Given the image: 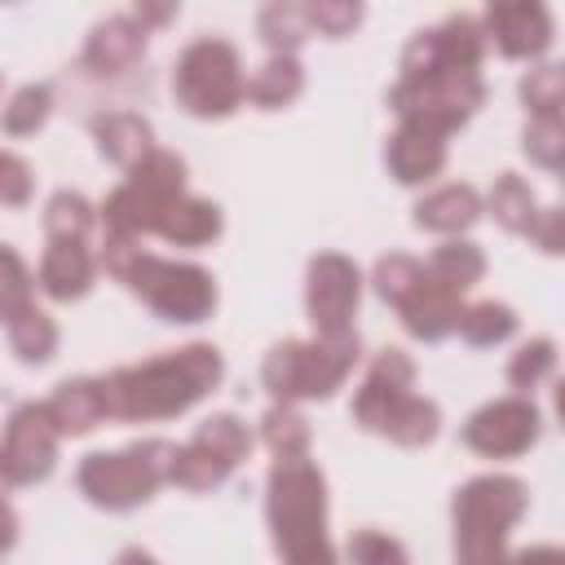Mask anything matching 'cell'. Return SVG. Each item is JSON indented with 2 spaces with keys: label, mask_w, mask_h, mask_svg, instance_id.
<instances>
[{
  "label": "cell",
  "mask_w": 565,
  "mask_h": 565,
  "mask_svg": "<svg viewBox=\"0 0 565 565\" xmlns=\"http://www.w3.org/2000/svg\"><path fill=\"white\" fill-rule=\"evenodd\" d=\"M221 353L212 344H185L177 353L119 366L102 375L106 419H172L221 384Z\"/></svg>",
  "instance_id": "cell-1"
},
{
  "label": "cell",
  "mask_w": 565,
  "mask_h": 565,
  "mask_svg": "<svg viewBox=\"0 0 565 565\" xmlns=\"http://www.w3.org/2000/svg\"><path fill=\"white\" fill-rule=\"evenodd\" d=\"M269 530L287 565H335L327 543V481L309 455H278L265 494Z\"/></svg>",
  "instance_id": "cell-2"
},
{
  "label": "cell",
  "mask_w": 565,
  "mask_h": 565,
  "mask_svg": "<svg viewBox=\"0 0 565 565\" xmlns=\"http://www.w3.org/2000/svg\"><path fill=\"white\" fill-rule=\"evenodd\" d=\"M102 260L119 282H128V291H137L168 322H199L216 305V282L207 269L150 256V252H141L137 238H106Z\"/></svg>",
  "instance_id": "cell-3"
},
{
  "label": "cell",
  "mask_w": 565,
  "mask_h": 565,
  "mask_svg": "<svg viewBox=\"0 0 565 565\" xmlns=\"http://www.w3.org/2000/svg\"><path fill=\"white\" fill-rule=\"evenodd\" d=\"M415 362L402 349H380L371 358V371L362 388L353 393V419L380 437H393L397 446H428L437 437L441 411L428 397L411 393Z\"/></svg>",
  "instance_id": "cell-4"
},
{
  "label": "cell",
  "mask_w": 565,
  "mask_h": 565,
  "mask_svg": "<svg viewBox=\"0 0 565 565\" xmlns=\"http://www.w3.org/2000/svg\"><path fill=\"white\" fill-rule=\"evenodd\" d=\"M525 512V486L490 472L455 490V547L459 565H503V539Z\"/></svg>",
  "instance_id": "cell-5"
},
{
  "label": "cell",
  "mask_w": 565,
  "mask_h": 565,
  "mask_svg": "<svg viewBox=\"0 0 565 565\" xmlns=\"http://www.w3.org/2000/svg\"><path fill=\"white\" fill-rule=\"evenodd\" d=\"M353 362H358V331L335 335V340H322V335L282 340L269 349L260 380L278 406H291L305 397H331L344 384V375L353 371Z\"/></svg>",
  "instance_id": "cell-6"
},
{
  "label": "cell",
  "mask_w": 565,
  "mask_h": 565,
  "mask_svg": "<svg viewBox=\"0 0 565 565\" xmlns=\"http://www.w3.org/2000/svg\"><path fill=\"white\" fill-rule=\"evenodd\" d=\"M172 455L177 446L163 441V437H150V441H132L124 450H97L79 463V490L97 503V508H110V512H128L137 503H146L172 472Z\"/></svg>",
  "instance_id": "cell-7"
},
{
  "label": "cell",
  "mask_w": 565,
  "mask_h": 565,
  "mask_svg": "<svg viewBox=\"0 0 565 565\" xmlns=\"http://www.w3.org/2000/svg\"><path fill=\"white\" fill-rule=\"evenodd\" d=\"M185 194V163L172 150H150L137 168H128V181L102 203L106 238H141L154 234L163 212Z\"/></svg>",
  "instance_id": "cell-8"
},
{
  "label": "cell",
  "mask_w": 565,
  "mask_h": 565,
  "mask_svg": "<svg viewBox=\"0 0 565 565\" xmlns=\"http://www.w3.org/2000/svg\"><path fill=\"white\" fill-rule=\"evenodd\" d=\"M243 62L230 40L203 35L172 66V97L199 119H225L243 102Z\"/></svg>",
  "instance_id": "cell-9"
},
{
  "label": "cell",
  "mask_w": 565,
  "mask_h": 565,
  "mask_svg": "<svg viewBox=\"0 0 565 565\" xmlns=\"http://www.w3.org/2000/svg\"><path fill=\"white\" fill-rule=\"evenodd\" d=\"M481 102H486L481 71H428L415 79H397V88L388 93L393 115L406 128H424L433 137L455 132Z\"/></svg>",
  "instance_id": "cell-10"
},
{
  "label": "cell",
  "mask_w": 565,
  "mask_h": 565,
  "mask_svg": "<svg viewBox=\"0 0 565 565\" xmlns=\"http://www.w3.org/2000/svg\"><path fill=\"white\" fill-rule=\"evenodd\" d=\"M247 450H252V433L243 428V419L212 415L194 428V437L185 446H177L168 481L181 490H212L247 459Z\"/></svg>",
  "instance_id": "cell-11"
},
{
  "label": "cell",
  "mask_w": 565,
  "mask_h": 565,
  "mask_svg": "<svg viewBox=\"0 0 565 565\" xmlns=\"http://www.w3.org/2000/svg\"><path fill=\"white\" fill-rule=\"evenodd\" d=\"M362 296V274L349 256L340 252H322L309 260V282H305V305H309V322L322 340L349 335L353 331V309Z\"/></svg>",
  "instance_id": "cell-12"
},
{
  "label": "cell",
  "mask_w": 565,
  "mask_h": 565,
  "mask_svg": "<svg viewBox=\"0 0 565 565\" xmlns=\"http://www.w3.org/2000/svg\"><path fill=\"white\" fill-rule=\"evenodd\" d=\"M486 53V31L477 18L455 13L433 31H419L402 53V79L428 75V71H477Z\"/></svg>",
  "instance_id": "cell-13"
},
{
  "label": "cell",
  "mask_w": 565,
  "mask_h": 565,
  "mask_svg": "<svg viewBox=\"0 0 565 565\" xmlns=\"http://www.w3.org/2000/svg\"><path fill=\"white\" fill-rule=\"evenodd\" d=\"M57 428L44 411V402H26L13 411L9 419V433L0 441V472L9 486H31V481H44L53 472V459H57Z\"/></svg>",
  "instance_id": "cell-14"
},
{
  "label": "cell",
  "mask_w": 565,
  "mask_h": 565,
  "mask_svg": "<svg viewBox=\"0 0 565 565\" xmlns=\"http://www.w3.org/2000/svg\"><path fill=\"white\" fill-rule=\"evenodd\" d=\"M539 406L530 397H499L490 406H481L468 424H463V441L477 450V455H490V459H512V455H525L534 441H539Z\"/></svg>",
  "instance_id": "cell-15"
},
{
  "label": "cell",
  "mask_w": 565,
  "mask_h": 565,
  "mask_svg": "<svg viewBox=\"0 0 565 565\" xmlns=\"http://www.w3.org/2000/svg\"><path fill=\"white\" fill-rule=\"evenodd\" d=\"M490 40L508 53V57H539L552 44V13L534 0H512V4H490L486 9V26Z\"/></svg>",
  "instance_id": "cell-16"
},
{
  "label": "cell",
  "mask_w": 565,
  "mask_h": 565,
  "mask_svg": "<svg viewBox=\"0 0 565 565\" xmlns=\"http://www.w3.org/2000/svg\"><path fill=\"white\" fill-rule=\"evenodd\" d=\"M141 53H146V31H141V22H137L132 13H115V18H106V22L93 26V35H88V44H84V66H88L93 75H119V71H128Z\"/></svg>",
  "instance_id": "cell-17"
},
{
  "label": "cell",
  "mask_w": 565,
  "mask_h": 565,
  "mask_svg": "<svg viewBox=\"0 0 565 565\" xmlns=\"http://www.w3.org/2000/svg\"><path fill=\"white\" fill-rule=\"evenodd\" d=\"M384 163L402 185H419L433 181L446 168V137H433L424 128H397L384 146Z\"/></svg>",
  "instance_id": "cell-18"
},
{
  "label": "cell",
  "mask_w": 565,
  "mask_h": 565,
  "mask_svg": "<svg viewBox=\"0 0 565 565\" xmlns=\"http://www.w3.org/2000/svg\"><path fill=\"white\" fill-rule=\"evenodd\" d=\"M40 287L53 300H79L93 287V252L75 238H49V252L40 260Z\"/></svg>",
  "instance_id": "cell-19"
},
{
  "label": "cell",
  "mask_w": 565,
  "mask_h": 565,
  "mask_svg": "<svg viewBox=\"0 0 565 565\" xmlns=\"http://www.w3.org/2000/svg\"><path fill=\"white\" fill-rule=\"evenodd\" d=\"M53 428L62 437H79L93 433L106 419V397H102V380H66L57 384V393L44 402Z\"/></svg>",
  "instance_id": "cell-20"
},
{
  "label": "cell",
  "mask_w": 565,
  "mask_h": 565,
  "mask_svg": "<svg viewBox=\"0 0 565 565\" xmlns=\"http://www.w3.org/2000/svg\"><path fill=\"white\" fill-rule=\"evenodd\" d=\"M93 137H97V150L119 168H137L154 150V128L132 110L97 115L93 119Z\"/></svg>",
  "instance_id": "cell-21"
},
{
  "label": "cell",
  "mask_w": 565,
  "mask_h": 565,
  "mask_svg": "<svg viewBox=\"0 0 565 565\" xmlns=\"http://www.w3.org/2000/svg\"><path fill=\"white\" fill-rule=\"evenodd\" d=\"M397 313H402V322H406V331H411L415 340H441V335H450V331L459 327L463 305H459V296L441 291V287L424 274V287H419Z\"/></svg>",
  "instance_id": "cell-22"
},
{
  "label": "cell",
  "mask_w": 565,
  "mask_h": 565,
  "mask_svg": "<svg viewBox=\"0 0 565 565\" xmlns=\"http://www.w3.org/2000/svg\"><path fill=\"white\" fill-rule=\"evenodd\" d=\"M481 216V199L472 185H441L415 203V225L437 234H459Z\"/></svg>",
  "instance_id": "cell-23"
},
{
  "label": "cell",
  "mask_w": 565,
  "mask_h": 565,
  "mask_svg": "<svg viewBox=\"0 0 565 565\" xmlns=\"http://www.w3.org/2000/svg\"><path fill=\"white\" fill-rule=\"evenodd\" d=\"M154 234L168 238V243H177V247H203V243H212V238L221 234V212H216V203H207V199L181 194V199L163 212V221H159Z\"/></svg>",
  "instance_id": "cell-24"
},
{
  "label": "cell",
  "mask_w": 565,
  "mask_h": 565,
  "mask_svg": "<svg viewBox=\"0 0 565 565\" xmlns=\"http://www.w3.org/2000/svg\"><path fill=\"white\" fill-rule=\"evenodd\" d=\"M424 274L441 287V291H450V296H463L481 274H486V256H481V247L477 243H463V238H450V243H441L433 256H428V265H424Z\"/></svg>",
  "instance_id": "cell-25"
},
{
  "label": "cell",
  "mask_w": 565,
  "mask_h": 565,
  "mask_svg": "<svg viewBox=\"0 0 565 565\" xmlns=\"http://www.w3.org/2000/svg\"><path fill=\"white\" fill-rule=\"evenodd\" d=\"M300 88H305V71H300V62L296 57H287V53H274L247 84H243V97H252L256 106H265V110H274V106H287V102H296L300 97Z\"/></svg>",
  "instance_id": "cell-26"
},
{
  "label": "cell",
  "mask_w": 565,
  "mask_h": 565,
  "mask_svg": "<svg viewBox=\"0 0 565 565\" xmlns=\"http://www.w3.org/2000/svg\"><path fill=\"white\" fill-rule=\"evenodd\" d=\"M490 212H494V221H499L503 230H512V234H530L543 207L534 203V190H530L516 172H503V177L494 181V190H490Z\"/></svg>",
  "instance_id": "cell-27"
},
{
  "label": "cell",
  "mask_w": 565,
  "mask_h": 565,
  "mask_svg": "<svg viewBox=\"0 0 565 565\" xmlns=\"http://www.w3.org/2000/svg\"><path fill=\"white\" fill-rule=\"evenodd\" d=\"M419 287H424V260L402 256V252L375 260V291H380L393 309H402Z\"/></svg>",
  "instance_id": "cell-28"
},
{
  "label": "cell",
  "mask_w": 565,
  "mask_h": 565,
  "mask_svg": "<svg viewBox=\"0 0 565 565\" xmlns=\"http://www.w3.org/2000/svg\"><path fill=\"white\" fill-rule=\"evenodd\" d=\"M9 344H13V353H18L22 362H44V358H53V349H57V322L31 305L22 318L9 322Z\"/></svg>",
  "instance_id": "cell-29"
},
{
  "label": "cell",
  "mask_w": 565,
  "mask_h": 565,
  "mask_svg": "<svg viewBox=\"0 0 565 565\" xmlns=\"http://www.w3.org/2000/svg\"><path fill=\"white\" fill-rule=\"evenodd\" d=\"M44 230H49V238L84 243L88 230H93V203L84 194H75V190H57L49 199V207H44Z\"/></svg>",
  "instance_id": "cell-30"
},
{
  "label": "cell",
  "mask_w": 565,
  "mask_h": 565,
  "mask_svg": "<svg viewBox=\"0 0 565 565\" xmlns=\"http://www.w3.org/2000/svg\"><path fill=\"white\" fill-rule=\"evenodd\" d=\"M455 331H463L468 344H499V340H508L516 331V313L508 305H499V300H481V305H468L459 313Z\"/></svg>",
  "instance_id": "cell-31"
},
{
  "label": "cell",
  "mask_w": 565,
  "mask_h": 565,
  "mask_svg": "<svg viewBox=\"0 0 565 565\" xmlns=\"http://www.w3.org/2000/svg\"><path fill=\"white\" fill-rule=\"evenodd\" d=\"M309 35V22H305V4H287V0H274L260 9V40L274 49V53H287Z\"/></svg>",
  "instance_id": "cell-32"
},
{
  "label": "cell",
  "mask_w": 565,
  "mask_h": 565,
  "mask_svg": "<svg viewBox=\"0 0 565 565\" xmlns=\"http://www.w3.org/2000/svg\"><path fill=\"white\" fill-rule=\"evenodd\" d=\"M260 428H265V441H269L274 459H278V455H309V419H305L296 406H278V402H274V406L265 411Z\"/></svg>",
  "instance_id": "cell-33"
},
{
  "label": "cell",
  "mask_w": 565,
  "mask_h": 565,
  "mask_svg": "<svg viewBox=\"0 0 565 565\" xmlns=\"http://www.w3.org/2000/svg\"><path fill=\"white\" fill-rule=\"evenodd\" d=\"M31 282L35 278L22 265V256L0 243V322H13L31 309Z\"/></svg>",
  "instance_id": "cell-34"
},
{
  "label": "cell",
  "mask_w": 565,
  "mask_h": 565,
  "mask_svg": "<svg viewBox=\"0 0 565 565\" xmlns=\"http://www.w3.org/2000/svg\"><path fill=\"white\" fill-rule=\"evenodd\" d=\"M49 110H53V93H49V84H26V88L13 93V102H9L4 115H0V124H4V132L26 137V132H35V128L49 119Z\"/></svg>",
  "instance_id": "cell-35"
},
{
  "label": "cell",
  "mask_w": 565,
  "mask_h": 565,
  "mask_svg": "<svg viewBox=\"0 0 565 565\" xmlns=\"http://www.w3.org/2000/svg\"><path fill=\"white\" fill-rule=\"evenodd\" d=\"M525 154L543 168H561V154H565V128H561V115H530L525 124Z\"/></svg>",
  "instance_id": "cell-36"
},
{
  "label": "cell",
  "mask_w": 565,
  "mask_h": 565,
  "mask_svg": "<svg viewBox=\"0 0 565 565\" xmlns=\"http://www.w3.org/2000/svg\"><path fill=\"white\" fill-rule=\"evenodd\" d=\"M521 97H525L530 115H561V102H565V75H561V66H534L521 79Z\"/></svg>",
  "instance_id": "cell-37"
},
{
  "label": "cell",
  "mask_w": 565,
  "mask_h": 565,
  "mask_svg": "<svg viewBox=\"0 0 565 565\" xmlns=\"http://www.w3.org/2000/svg\"><path fill=\"white\" fill-rule=\"evenodd\" d=\"M552 366H556V344H552V340H530V344H521V349L512 353L508 380H512L516 388H534V384H543V380L552 375Z\"/></svg>",
  "instance_id": "cell-38"
},
{
  "label": "cell",
  "mask_w": 565,
  "mask_h": 565,
  "mask_svg": "<svg viewBox=\"0 0 565 565\" xmlns=\"http://www.w3.org/2000/svg\"><path fill=\"white\" fill-rule=\"evenodd\" d=\"M349 561L353 565H406V547L380 530H358L349 539Z\"/></svg>",
  "instance_id": "cell-39"
},
{
  "label": "cell",
  "mask_w": 565,
  "mask_h": 565,
  "mask_svg": "<svg viewBox=\"0 0 565 565\" xmlns=\"http://www.w3.org/2000/svg\"><path fill=\"white\" fill-rule=\"evenodd\" d=\"M305 22L309 31L318 26L322 35H344L362 22V4H349V0H318V4H305Z\"/></svg>",
  "instance_id": "cell-40"
},
{
  "label": "cell",
  "mask_w": 565,
  "mask_h": 565,
  "mask_svg": "<svg viewBox=\"0 0 565 565\" xmlns=\"http://www.w3.org/2000/svg\"><path fill=\"white\" fill-rule=\"evenodd\" d=\"M26 199H31V168L13 150H0V203L22 207Z\"/></svg>",
  "instance_id": "cell-41"
},
{
  "label": "cell",
  "mask_w": 565,
  "mask_h": 565,
  "mask_svg": "<svg viewBox=\"0 0 565 565\" xmlns=\"http://www.w3.org/2000/svg\"><path fill=\"white\" fill-rule=\"evenodd\" d=\"M561 230H565V212L561 207H543L539 221H534V230H530V238L543 252H561Z\"/></svg>",
  "instance_id": "cell-42"
},
{
  "label": "cell",
  "mask_w": 565,
  "mask_h": 565,
  "mask_svg": "<svg viewBox=\"0 0 565 565\" xmlns=\"http://www.w3.org/2000/svg\"><path fill=\"white\" fill-rule=\"evenodd\" d=\"M503 565H565V556H561V547H525Z\"/></svg>",
  "instance_id": "cell-43"
},
{
  "label": "cell",
  "mask_w": 565,
  "mask_h": 565,
  "mask_svg": "<svg viewBox=\"0 0 565 565\" xmlns=\"http://www.w3.org/2000/svg\"><path fill=\"white\" fill-rule=\"evenodd\" d=\"M13 539H18V516H13V508L0 499V552H9Z\"/></svg>",
  "instance_id": "cell-44"
},
{
  "label": "cell",
  "mask_w": 565,
  "mask_h": 565,
  "mask_svg": "<svg viewBox=\"0 0 565 565\" xmlns=\"http://www.w3.org/2000/svg\"><path fill=\"white\" fill-rule=\"evenodd\" d=\"M115 565H159L150 552H141V547H128V552H119L115 556Z\"/></svg>",
  "instance_id": "cell-45"
}]
</instances>
